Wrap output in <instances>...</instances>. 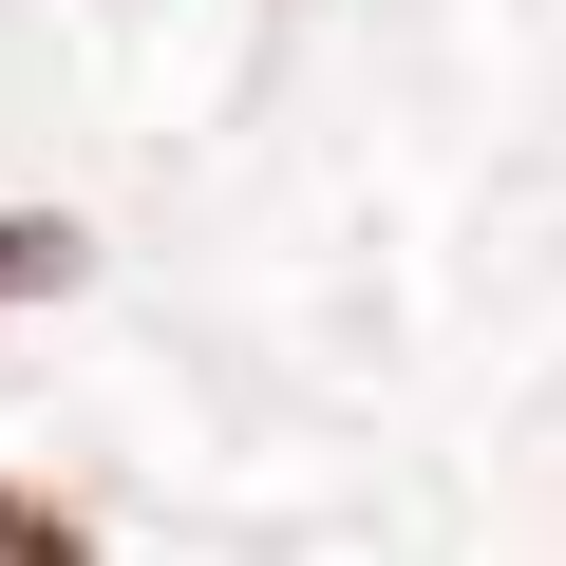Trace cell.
<instances>
[{
    "mask_svg": "<svg viewBox=\"0 0 566 566\" xmlns=\"http://www.w3.org/2000/svg\"><path fill=\"white\" fill-rule=\"evenodd\" d=\"M0 566H95V547H76V510H39V491H0Z\"/></svg>",
    "mask_w": 566,
    "mask_h": 566,
    "instance_id": "cell-1",
    "label": "cell"
}]
</instances>
